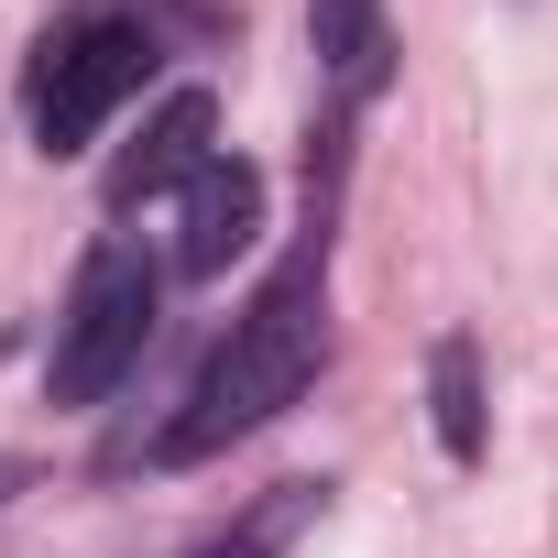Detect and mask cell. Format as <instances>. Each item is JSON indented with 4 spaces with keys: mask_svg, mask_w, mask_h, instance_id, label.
I'll return each mask as SVG.
<instances>
[{
    "mask_svg": "<svg viewBox=\"0 0 558 558\" xmlns=\"http://www.w3.org/2000/svg\"><path fill=\"white\" fill-rule=\"evenodd\" d=\"M318 351H329V230L307 219V241L263 274V296H252V307L230 318V340L197 362L186 405L154 427V460H165V471H186V460H219L230 438L274 427V416L307 395Z\"/></svg>",
    "mask_w": 558,
    "mask_h": 558,
    "instance_id": "obj_1",
    "label": "cell"
},
{
    "mask_svg": "<svg viewBox=\"0 0 558 558\" xmlns=\"http://www.w3.org/2000/svg\"><path fill=\"white\" fill-rule=\"evenodd\" d=\"M154 307H165V274L143 241H99L77 263V286H66V318H56V362H45V395L56 405H99L143 340H154Z\"/></svg>",
    "mask_w": 558,
    "mask_h": 558,
    "instance_id": "obj_2",
    "label": "cell"
},
{
    "mask_svg": "<svg viewBox=\"0 0 558 558\" xmlns=\"http://www.w3.org/2000/svg\"><path fill=\"white\" fill-rule=\"evenodd\" d=\"M143 77H154V23L88 12V23L45 34V56H34V143H45V154H88L99 121H110Z\"/></svg>",
    "mask_w": 558,
    "mask_h": 558,
    "instance_id": "obj_3",
    "label": "cell"
},
{
    "mask_svg": "<svg viewBox=\"0 0 558 558\" xmlns=\"http://www.w3.org/2000/svg\"><path fill=\"white\" fill-rule=\"evenodd\" d=\"M252 230H263V175H252L241 154H208V165H197V186H186L175 274H186V286H219V274L252 252Z\"/></svg>",
    "mask_w": 558,
    "mask_h": 558,
    "instance_id": "obj_4",
    "label": "cell"
},
{
    "mask_svg": "<svg viewBox=\"0 0 558 558\" xmlns=\"http://www.w3.org/2000/svg\"><path fill=\"white\" fill-rule=\"evenodd\" d=\"M208 143H219V99H208V88H175V99L143 121V143L110 165V208H143V197H165V186H197Z\"/></svg>",
    "mask_w": 558,
    "mask_h": 558,
    "instance_id": "obj_5",
    "label": "cell"
},
{
    "mask_svg": "<svg viewBox=\"0 0 558 558\" xmlns=\"http://www.w3.org/2000/svg\"><path fill=\"white\" fill-rule=\"evenodd\" d=\"M307 45L351 99H373L384 88V0H307Z\"/></svg>",
    "mask_w": 558,
    "mask_h": 558,
    "instance_id": "obj_6",
    "label": "cell"
},
{
    "mask_svg": "<svg viewBox=\"0 0 558 558\" xmlns=\"http://www.w3.org/2000/svg\"><path fill=\"white\" fill-rule=\"evenodd\" d=\"M427 405H438V449L449 460H482V351L460 329L427 351Z\"/></svg>",
    "mask_w": 558,
    "mask_h": 558,
    "instance_id": "obj_7",
    "label": "cell"
},
{
    "mask_svg": "<svg viewBox=\"0 0 558 558\" xmlns=\"http://www.w3.org/2000/svg\"><path fill=\"white\" fill-rule=\"evenodd\" d=\"M318 514V482H274V504L263 514H241L230 536H208V547H186V558H286V536Z\"/></svg>",
    "mask_w": 558,
    "mask_h": 558,
    "instance_id": "obj_8",
    "label": "cell"
},
{
    "mask_svg": "<svg viewBox=\"0 0 558 558\" xmlns=\"http://www.w3.org/2000/svg\"><path fill=\"white\" fill-rule=\"evenodd\" d=\"M23 482H34V460H12V449H0V504H12Z\"/></svg>",
    "mask_w": 558,
    "mask_h": 558,
    "instance_id": "obj_9",
    "label": "cell"
}]
</instances>
